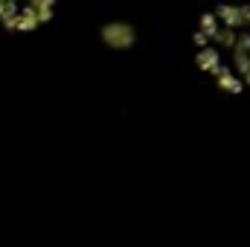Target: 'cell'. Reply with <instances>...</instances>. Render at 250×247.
<instances>
[{"mask_svg": "<svg viewBox=\"0 0 250 247\" xmlns=\"http://www.w3.org/2000/svg\"><path fill=\"white\" fill-rule=\"evenodd\" d=\"M204 73L224 87H250V9H215L195 35Z\"/></svg>", "mask_w": 250, "mask_h": 247, "instance_id": "6da1fadb", "label": "cell"}]
</instances>
